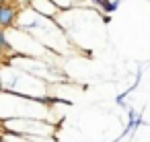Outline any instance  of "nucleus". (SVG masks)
<instances>
[{
	"mask_svg": "<svg viewBox=\"0 0 150 142\" xmlns=\"http://www.w3.org/2000/svg\"><path fill=\"white\" fill-rule=\"evenodd\" d=\"M58 103L29 99L13 93L0 91V121L4 119H43L56 124V107Z\"/></svg>",
	"mask_w": 150,
	"mask_h": 142,
	"instance_id": "nucleus-1",
	"label": "nucleus"
},
{
	"mask_svg": "<svg viewBox=\"0 0 150 142\" xmlns=\"http://www.w3.org/2000/svg\"><path fill=\"white\" fill-rule=\"evenodd\" d=\"M0 84H2L4 93H13V95H21V97H29V99H39V101H52L58 103L50 97V87L45 80L13 66L11 62H2L0 64Z\"/></svg>",
	"mask_w": 150,
	"mask_h": 142,
	"instance_id": "nucleus-2",
	"label": "nucleus"
},
{
	"mask_svg": "<svg viewBox=\"0 0 150 142\" xmlns=\"http://www.w3.org/2000/svg\"><path fill=\"white\" fill-rule=\"evenodd\" d=\"M2 128L8 134L17 136H29V138H54L56 124L43 121V119H4Z\"/></svg>",
	"mask_w": 150,
	"mask_h": 142,
	"instance_id": "nucleus-3",
	"label": "nucleus"
},
{
	"mask_svg": "<svg viewBox=\"0 0 150 142\" xmlns=\"http://www.w3.org/2000/svg\"><path fill=\"white\" fill-rule=\"evenodd\" d=\"M17 17H19V9L11 0H2L0 2V29L6 31L11 27L17 25Z\"/></svg>",
	"mask_w": 150,
	"mask_h": 142,
	"instance_id": "nucleus-4",
	"label": "nucleus"
},
{
	"mask_svg": "<svg viewBox=\"0 0 150 142\" xmlns=\"http://www.w3.org/2000/svg\"><path fill=\"white\" fill-rule=\"evenodd\" d=\"M29 9L41 17H47V19H56L58 17V9L50 2V0H31L29 2Z\"/></svg>",
	"mask_w": 150,
	"mask_h": 142,
	"instance_id": "nucleus-5",
	"label": "nucleus"
},
{
	"mask_svg": "<svg viewBox=\"0 0 150 142\" xmlns=\"http://www.w3.org/2000/svg\"><path fill=\"white\" fill-rule=\"evenodd\" d=\"M4 142H43V138H29V136H17V134H4L2 136Z\"/></svg>",
	"mask_w": 150,
	"mask_h": 142,
	"instance_id": "nucleus-6",
	"label": "nucleus"
},
{
	"mask_svg": "<svg viewBox=\"0 0 150 142\" xmlns=\"http://www.w3.org/2000/svg\"><path fill=\"white\" fill-rule=\"evenodd\" d=\"M58 11H70L74 6V0H50Z\"/></svg>",
	"mask_w": 150,
	"mask_h": 142,
	"instance_id": "nucleus-7",
	"label": "nucleus"
},
{
	"mask_svg": "<svg viewBox=\"0 0 150 142\" xmlns=\"http://www.w3.org/2000/svg\"><path fill=\"white\" fill-rule=\"evenodd\" d=\"M0 91H2V84H0Z\"/></svg>",
	"mask_w": 150,
	"mask_h": 142,
	"instance_id": "nucleus-8",
	"label": "nucleus"
}]
</instances>
